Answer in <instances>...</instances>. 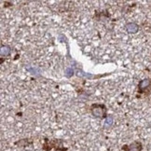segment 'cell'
I'll return each mask as SVG.
<instances>
[{"label": "cell", "mask_w": 151, "mask_h": 151, "mask_svg": "<svg viewBox=\"0 0 151 151\" xmlns=\"http://www.w3.org/2000/svg\"><path fill=\"white\" fill-rule=\"evenodd\" d=\"M91 114L97 118H106V107L104 104H94L91 106Z\"/></svg>", "instance_id": "obj_1"}, {"label": "cell", "mask_w": 151, "mask_h": 151, "mask_svg": "<svg viewBox=\"0 0 151 151\" xmlns=\"http://www.w3.org/2000/svg\"><path fill=\"white\" fill-rule=\"evenodd\" d=\"M150 84H151V80L150 79H148V78L143 79L142 81H140V83H139V85H138L139 91H140V92H146L147 90L150 87Z\"/></svg>", "instance_id": "obj_2"}, {"label": "cell", "mask_w": 151, "mask_h": 151, "mask_svg": "<svg viewBox=\"0 0 151 151\" xmlns=\"http://www.w3.org/2000/svg\"><path fill=\"white\" fill-rule=\"evenodd\" d=\"M129 148H127V147L125 146L123 147V149L125 151H141L142 149V145L140 143H138V142H134L133 144H132L130 147H128Z\"/></svg>", "instance_id": "obj_3"}, {"label": "cell", "mask_w": 151, "mask_h": 151, "mask_svg": "<svg viewBox=\"0 0 151 151\" xmlns=\"http://www.w3.org/2000/svg\"><path fill=\"white\" fill-rule=\"evenodd\" d=\"M126 29H127L128 33H130V34H135L139 30V26L136 24H134V22H130V24H128L126 25Z\"/></svg>", "instance_id": "obj_4"}, {"label": "cell", "mask_w": 151, "mask_h": 151, "mask_svg": "<svg viewBox=\"0 0 151 151\" xmlns=\"http://www.w3.org/2000/svg\"><path fill=\"white\" fill-rule=\"evenodd\" d=\"M0 53H1V56H5V57L8 56L10 53V48L9 46H2Z\"/></svg>", "instance_id": "obj_5"}, {"label": "cell", "mask_w": 151, "mask_h": 151, "mask_svg": "<svg viewBox=\"0 0 151 151\" xmlns=\"http://www.w3.org/2000/svg\"><path fill=\"white\" fill-rule=\"evenodd\" d=\"M73 72H74V70L72 68H67L66 70H65V76L66 77H68V78H70L71 76L73 75Z\"/></svg>", "instance_id": "obj_6"}, {"label": "cell", "mask_w": 151, "mask_h": 151, "mask_svg": "<svg viewBox=\"0 0 151 151\" xmlns=\"http://www.w3.org/2000/svg\"><path fill=\"white\" fill-rule=\"evenodd\" d=\"M113 124V118L112 117H108L106 120V126H111Z\"/></svg>", "instance_id": "obj_7"}]
</instances>
